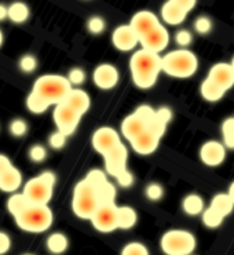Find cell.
<instances>
[{"instance_id":"6da1fadb","label":"cell","mask_w":234,"mask_h":255,"mask_svg":"<svg viewBox=\"0 0 234 255\" xmlns=\"http://www.w3.org/2000/svg\"><path fill=\"white\" fill-rule=\"evenodd\" d=\"M129 69L132 82L139 89H150L153 87L160 72H163V57L147 48H140L135 51L129 61Z\"/></svg>"},{"instance_id":"7a4b0ae2","label":"cell","mask_w":234,"mask_h":255,"mask_svg":"<svg viewBox=\"0 0 234 255\" xmlns=\"http://www.w3.org/2000/svg\"><path fill=\"white\" fill-rule=\"evenodd\" d=\"M15 224L19 229L30 233H41L50 229L53 225L54 215L48 204H36L32 203L22 213L14 217Z\"/></svg>"},{"instance_id":"3957f363","label":"cell","mask_w":234,"mask_h":255,"mask_svg":"<svg viewBox=\"0 0 234 255\" xmlns=\"http://www.w3.org/2000/svg\"><path fill=\"white\" fill-rule=\"evenodd\" d=\"M101 197L98 189L94 186L87 178L80 181L75 186L73 199H72V210L76 217L82 220H91L97 208L100 207Z\"/></svg>"},{"instance_id":"277c9868","label":"cell","mask_w":234,"mask_h":255,"mask_svg":"<svg viewBox=\"0 0 234 255\" xmlns=\"http://www.w3.org/2000/svg\"><path fill=\"white\" fill-rule=\"evenodd\" d=\"M73 89L69 79L61 75H43L37 77L32 90L46 98L51 105H58L66 100V97Z\"/></svg>"},{"instance_id":"5b68a950","label":"cell","mask_w":234,"mask_h":255,"mask_svg":"<svg viewBox=\"0 0 234 255\" xmlns=\"http://www.w3.org/2000/svg\"><path fill=\"white\" fill-rule=\"evenodd\" d=\"M199 69V60L190 50L181 48L167 53L163 57V72L172 77L186 79Z\"/></svg>"},{"instance_id":"8992f818","label":"cell","mask_w":234,"mask_h":255,"mask_svg":"<svg viewBox=\"0 0 234 255\" xmlns=\"http://www.w3.org/2000/svg\"><path fill=\"white\" fill-rule=\"evenodd\" d=\"M55 174L51 171L41 172L35 178L29 179L23 186V195L36 204H48L51 200L55 185Z\"/></svg>"},{"instance_id":"52a82bcc","label":"cell","mask_w":234,"mask_h":255,"mask_svg":"<svg viewBox=\"0 0 234 255\" xmlns=\"http://www.w3.org/2000/svg\"><path fill=\"white\" fill-rule=\"evenodd\" d=\"M196 238L183 229H171L161 238L160 246L168 255H189L196 250Z\"/></svg>"},{"instance_id":"ba28073f","label":"cell","mask_w":234,"mask_h":255,"mask_svg":"<svg viewBox=\"0 0 234 255\" xmlns=\"http://www.w3.org/2000/svg\"><path fill=\"white\" fill-rule=\"evenodd\" d=\"M167 130V125L161 123L156 118L149 123L146 130H143L139 135H136L134 139H131V146L136 153L150 154L158 148L160 139L163 138Z\"/></svg>"},{"instance_id":"9c48e42d","label":"cell","mask_w":234,"mask_h":255,"mask_svg":"<svg viewBox=\"0 0 234 255\" xmlns=\"http://www.w3.org/2000/svg\"><path fill=\"white\" fill-rule=\"evenodd\" d=\"M156 118V111L149 105H142L132 115L127 116L121 123V132L124 138L128 141L139 135L143 130H146L149 123Z\"/></svg>"},{"instance_id":"30bf717a","label":"cell","mask_w":234,"mask_h":255,"mask_svg":"<svg viewBox=\"0 0 234 255\" xmlns=\"http://www.w3.org/2000/svg\"><path fill=\"white\" fill-rule=\"evenodd\" d=\"M90 221L94 228L102 233L116 231L118 229V207L115 202L101 203Z\"/></svg>"},{"instance_id":"8fae6325","label":"cell","mask_w":234,"mask_h":255,"mask_svg":"<svg viewBox=\"0 0 234 255\" xmlns=\"http://www.w3.org/2000/svg\"><path fill=\"white\" fill-rule=\"evenodd\" d=\"M53 119L57 126V130L62 131L64 134L69 136L76 131L77 126L82 119V115L77 113L75 109H72L68 104L61 102L54 108Z\"/></svg>"},{"instance_id":"7c38bea8","label":"cell","mask_w":234,"mask_h":255,"mask_svg":"<svg viewBox=\"0 0 234 255\" xmlns=\"http://www.w3.org/2000/svg\"><path fill=\"white\" fill-rule=\"evenodd\" d=\"M104 159H105V168L108 174H111L116 178L118 174H121L124 170H127L128 150L124 146L123 142H120L115 148L108 150L104 154Z\"/></svg>"},{"instance_id":"4fadbf2b","label":"cell","mask_w":234,"mask_h":255,"mask_svg":"<svg viewBox=\"0 0 234 255\" xmlns=\"http://www.w3.org/2000/svg\"><path fill=\"white\" fill-rule=\"evenodd\" d=\"M112 43L120 51H131L140 43L139 35L131 25H120L112 33Z\"/></svg>"},{"instance_id":"5bb4252c","label":"cell","mask_w":234,"mask_h":255,"mask_svg":"<svg viewBox=\"0 0 234 255\" xmlns=\"http://www.w3.org/2000/svg\"><path fill=\"white\" fill-rule=\"evenodd\" d=\"M91 142H93L94 149L104 156L108 150H111L112 148H115L116 145L121 142V139H120V135L115 128L101 127L93 134Z\"/></svg>"},{"instance_id":"9a60e30c","label":"cell","mask_w":234,"mask_h":255,"mask_svg":"<svg viewBox=\"0 0 234 255\" xmlns=\"http://www.w3.org/2000/svg\"><path fill=\"white\" fill-rule=\"evenodd\" d=\"M140 44L143 48H147V50H152L154 53L160 54L170 44V33H168L165 26L158 25L157 28H154L149 33L140 37Z\"/></svg>"},{"instance_id":"2e32d148","label":"cell","mask_w":234,"mask_h":255,"mask_svg":"<svg viewBox=\"0 0 234 255\" xmlns=\"http://www.w3.org/2000/svg\"><path fill=\"white\" fill-rule=\"evenodd\" d=\"M118 71L112 64H101L95 68L93 73V80L95 86L101 90H111L118 83Z\"/></svg>"},{"instance_id":"e0dca14e","label":"cell","mask_w":234,"mask_h":255,"mask_svg":"<svg viewBox=\"0 0 234 255\" xmlns=\"http://www.w3.org/2000/svg\"><path fill=\"white\" fill-rule=\"evenodd\" d=\"M226 157V146L219 141H208L200 149V159L210 167H217L222 164Z\"/></svg>"},{"instance_id":"ac0fdd59","label":"cell","mask_w":234,"mask_h":255,"mask_svg":"<svg viewBox=\"0 0 234 255\" xmlns=\"http://www.w3.org/2000/svg\"><path fill=\"white\" fill-rule=\"evenodd\" d=\"M207 77L228 91L234 86V66L226 62L215 64L210 69Z\"/></svg>"},{"instance_id":"d6986e66","label":"cell","mask_w":234,"mask_h":255,"mask_svg":"<svg viewBox=\"0 0 234 255\" xmlns=\"http://www.w3.org/2000/svg\"><path fill=\"white\" fill-rule=\"evenodd\" d=\"M129 25L134 28L135 32L139 35V37H142V36L149 33L150 30L157 28L158 25L161 24H160L157 15L154 12L147 11V10H142V11H138L134 17L131 18Z\"/></svg>"},{"instance_id":"ffe728a7","label":"cell","mask_w":234,"mask_h":255,"mask_svg":"<svg viewBox=\"0 0 234 255\" xmlns=\"http://www.w3.org/2000/svg\"><path fill=\"white\" fill-rule=\"evenodd\" d=\"M22 184V174L17 167H8L3 174H0V190L6 193H14Z\"/></svg>"},{"instance_id":"44dd1931","label":"cell","mask_w":234,"mask_h":255,"mask_svg":"<svg viewBox=\"0 0 234 255\" xmlns=\"http://www.w3.org/2000/svg\"><path fill=\"white\" fill-rule=\"evenodd\" d=\"M64 102L68 104L72 109H75L77 113H80L82 116L88 112L90 105H91L90 95L80 89H72V91H70Z\"/></svg>"},{"instance_id":"7402d4cb","label":"cell","mask_w":234,"mask_h":255,"mask_svg":"<svg viewBox=\"0 0 234 255\" xmlns=\"http://www.w3.org/2000/svg\"><path fill=\"white\" fill-rule=\"evenodd\" d=\"M189 14L187 11H185L182 7H179L178 4H175L172 0H168L164 3V6L161 7V17L163 19L170 25H179L182 24L185 19H186V15Z\"/></svg>"},{"instance_id":"603a6c76","label":"cell","mask_w":234,"mask_h":255,"mask_svg":"<svg viewBox=\"0 0 234 255\" xmlns=\"http://www.w3.org/2000/svg\"><path fill=\"white\" fill-rule=\"evenodd\" d=\"M200 93L203 95V98L210 102H217L219 100H222L223 95L226 94V90H223L221 86H218L215 82H212L211 79H205L204 82L201 83L200 87Z\"/></svg>"},{"instance_id":"cb8c5ba5","label":"cell","mask_w":234,"mask_h":255,"mask_svg":"<svg viewBox=\"0 0 234 255\" xmlns=\"http://www.w3.org/2000/svg\"><path fill=\"white\" fill-rule=\"evenodd\" d=\"M182 208L183 211L187 214V215H192V217H196V215H200V214L204 211V200L200 197V195H196V193H190L187 195L183 202H182Z\"/></svg>"},{"instance_id":"d4e9b609","label":"cell","mask_w":234,"mask_h":255,"mask_svg":"<svg viewBox=\"0 0 234 255\" xmlns=\"http://www.w3.org/2000/svg\"><path fill=\"white\" fill-rule=\"evenodd\" d=\"M29 18V7L23 1H14L8 6V19L14 24H23Z\"/></svg>"},{"instance_id":"484cf974","label":"cell","mask_w":234,"mask_h":255,"mask_svg":"<svg viewBox=\"0 0 234 255\" xmlns=\"http://www.w3.org/2000/svg\"><path fill=\"white\" fill-rule=\"evenodd\" d=\"M30 200L26 197V196L22 193H12L8 200H7V210L8 213L11 214L12 217H15L18 214H21L26 207H29Z\"/></svg>"},{"instance_id":"4316f807","label":"cell","mask_w":234,"mask_h":255,"mask_svg":"<svg viewBox=\"0 0 234 255\" xmlns=\"http://www.w3.org/2000/svg\"><path fill=\"white\" fill-rule=\"evenodd\" d=\"M51 107V104L47 101L46 98H43L41 95H39L37 93H35L33 90L30 91L28 98H26V108L30 113H35V115H41L44 113Z\"/></svg>"},{"instance_id":"83f0119b","label":"cell","mask_w":234,"mask_h":255,"mask_svg":"<svg viewBox=\"0 0 234 255\" xmlns=\"http://www.w3.org/2000/svg\"><path fill=\"white\" fill-rule=\"evenodd\" d=\"M46 246L50 253H53V254H62V253H65L68 250L69 242H68V238L65 236L64 233L55 232V233L50 235L47 238Z\"/></svg>"},{"instance_id":"f1b7e54d","label":"cell","mask_w":234,"mask_h":255,"mask_svg":"<svg viewBox=\"0 0 234 255\" xmlns=\"http://www.w3.org/2000/svg\"><path fill=\"white\" fill-rule=\"evenodd\" d=\"M211 207H214L217 211L228 217L229 214L233 211L234 208V200L232 199V196L228 193H218L214 196L212 202H211Z\"/></svg>"},{"instance_id":"f546056e","label":"cell","mask_w":234,"mask_h":255,"mask_svg":"<svg viewBox=\"0 0 234 255\" xmlns=\"http://www.w3.org/2000/svg\"><path fill=\"white\" fill-rule=\"evenodd\" d=\"M138 221V215L135 213V210L128 206H123L118 207V229H131L132 226H135Z\"/></svg>"},{"instance_id":"4dcf8cb0","label":"cell","mask_w":234,"mask_h":255,"mask_svg":"<svg viewBox=\"0 0 234 255\" xmlns=\"http://www.w3.org/2000/svg\"><path fill=\"white\" fill-rule=\"evenodd\" d=\"M223 220H225V215L217 211L214 207H208L207 210L203 211V222L207 228H211V229H215L218 226L222 225Z\"/></svg>"},{"instance_id":"1f68e13d","label":"cell","mask_w":234,"mask_h":255,"mask_svg":"<svg viewBox=\"0 0 234 255\" xmlns=\"http://www.w3.org/2000/svg\"><path fill=\"white\" fill-rule=\"evenodd\" d=\"M223 143L229 149H234V118H228L222 123Z\"/></svg>"},{"instance_id":"d6a6232c","label":"cell","mask_w":234,"mask_h":255,"mask_svg":"<svg viewBox=\"0 0 234 255\" xmlns=\"http://www.w3.org/2000/svg\"><path fill=\"white\" fill-rule=\"evenodd\" d=\"M98 193H100L101 203L115 202V199H116V188L109 181L105 185L101 186L100 189H98Z\"/></svg>"},{"instance_id":"836d02e7","label":"cell","mask_w":234,"mask_h":255,"mask_svg":"<svg viewBox=\"0 0 234 255\" xmlns=\"http://www.w3.org/2000/svg\"><path fill=\"white\" fill-rule=\"evenodd\" d=\"M10 132L15 138H22L28 134V123L23 119H14L10 123Z\"/></svg>"},{"instance_id":"e575fe53","label":"cell","mask_w":234,"mask_h":255,"mask_svg":"<svg viewBox=\"0 0 234 255\" xmlns=\"http://www.w3.org/2000/svg\"><path fill=\"white\" fill-rule=\"evenodd\" d=\"M121 254L124 255H147L149 251H147L146 246L142 243H138V242H131V243L125 244L121 250Z\"/></svg>"},{"instance_id":"d590c367","label":"cell","mask_w":234,"mask_h":255,"mask_svg":"<svg viewBox=\"0 0 234 255\" xmlns=\"http://www.w3.org/2000/svg\"><path fill=\"white\" fill-rule=\"evenodd\" d=\"M19 69L23 73H32L37 69V60L32 54H25L19 60Z\"/></svg>"},{"instance_id":"8d00e7d4","label":"cell","mask_w":234,"mask_h":255,"mask_svg":"<svg viewBox=\"0 0 234 255\" xmlns=\"http://www.w3.org/2000/svg\"><path fill=\"white\" fill-rule=\"evenodd\" d=\"M66 138L68 135L64 134L62 131L57 130L55 132H53L50 138H48V143H50V146L55 150H59V149H62L66 145Z\"/></svg>"},{"instance_id":"74e56055","label":"cell","mask_w":234,"mask_h":255,"mask_svg":"<svg viewBox=\"0 0 234 255\" xmlns=\"http://www.w3.org/2000/svg\"><path fill=\"white\" fill-rule=\"evenodd\" d=\"M194 29L200 35H207L212 29V21L208 17H205V15L199 17L194 21Z\"/></svg>"},{"instance_id":"f35d334b","label":"cell","mask_w":234,"mask_h":255,"mask_svg":"<svg viewBox=\"0 0 234 255\" xmlns=\"http://www.w3.org/2000/svg\"><path fill=\"white\" fill-rule=\"evenodd\" d=\"M145 193H146V197L149 200H152V202H158V200L164 196V189L161 185L154 182V184L147 185Z\"/></svg>"},{"instance_id":"ab89813d","label":"cell","mask_w":234,"mask_h":255,"mask_svg":"<svg viewBox=\"0 0 234 255\" xmlns=\"http://www.w3.org/2000/svg\"><path fill=\"white\" fill-rule=\"evenodd\" d=\"M86 178L91 182V184L97 188V189H100L102 185H105L108 182V179H106V175L104 172L101 171V170H91V171L88 172L87 177Z\"/></svg>"},{"instance_id":"60d3db41","label":"cell","mask_w":234,"mask_h":255,"mask_svg":"<svg viewBox=\"0 0 234 255\" xmlns=\"http://www.w3.org/2000/svg\"><path fill=\"white\" fill-rule=\"evenodd\" d=\"M87 28L93 35H100V33H102L105 30V21H104V18L97 17V15L91 17L88 19Z\"/></svg>"},{"instance_id":"b9f144b4","label":"cell","mask_w":234,"mask_h":255,"mask_svg":"<svg viewBox=\"0 0 234 255\" xmlns=\"http://www.w3.org/2000/svg\"><path fill=\"white\" fill-rule=\"evenodd\" d=\"M47 149L43 145H33L29 149V159L35 163H41L46 160Z\"/></svg>"},{"instance_id":"7bdbcfd3","label":"cell","mask_w":234,"mask_h":255,"mask_svg":"<svg viewBox=\"0 0 234 255\" xmlns=\"http://www.w3.org/2000/svg\"><path fill=\"white\" fill-rule=\"evenodd\" d=\"M68 79L72 86H80L86 80V72L83 71L82 68H73L68 73Z\"/></svg>"},{"instance_id":"ee69618b","label":"cell","mask_w":234,"mask_h":255,"mask_svg":"<svg viewBox=\"0 0 234 255\" xmlns=\"http://www.w3.org/2000/svg\"><path fill=\"white\" fill-rule=\"evenodd\" d=\"M193 40V36H192V32H189L187 29H181L176 32L175 35V42L178 46H181L182 48L187 47L190 43Z\"/></svg>"},{"instance_id":"f6af8a7d","label":"cell","mask_w":234,"mask_h":255,"mask_svg":"<svg viewBox=\"0 0 234 255\" xmlns=\"http://www.w3.org/2000/svg\"><path fill=\"white\" fill-rule=\"evenodd\" d=\"M117 182L120 186H123V188H129L131 185L134 184V177H132V174L128 171V170H124L121 174H118L116 177Z\"/></svg>"},{"instance_id":"bcb514c9","label":"cell","mask_w":234,"mask_h":255,"mask_svg":"<svg viewBox=\"0 0 234 255\" xmlns=\"http://www.w3.org/2000/svg\"><path fill=\"white\" fill-rule=\"evenodd\" d=\"M156 119L160 120L161 123H164V125H168L171 122V119H172V112H171L170 108H160V109H157L156 111Z\"/></svg>"},{"instance_id":"7dc6e473","label":"cell","mask_w":234,"mask_h":255,"mask_svg":"<svg viewBox=\"0 0 234 255\" xmlns=\"http://www.w3.org/2000/svg\"><path fill=\"white\" fill-rule=\"evenodd\" d=\"M11 249V240L10 236L4 233V232L0 231V255L6 254L8 250Z\"/></svg>"},{"instance_id":"c3c4849f","label":"cell","mask_w":234,"mask_h":255,"mask_svg":"<svg viewBox=\"0 0 234 255\" xmlns=\"http://www.w3.org/2000/svg\"><path fill=\"white\" fill-rule=\"evenodd\" d=\"M172 1L179 7H182L187 12L192 11L194 7H196V4H197V0H172Z\"/></svg>"},{"instance_id":"681fc988","label":"cell","mask_w":234,"mask_h":255,"mask_svg":"<svg viewBox=\"0 0 234 255\" xmlns=\"http://www.w3.org/2000/svg\"><path fill=\"white\" fill-rule=\"evenodd\" d=\"M12 163L10 161V159L4 156V154H0V174H3V172L6 171L8 167H11Z\"/></svg>"},{"instance_id":"f907efd6","label":"cell","mask_w":234,"mask_h":255,"mask_svg":"<svg viewBox=\"0 0 234 255\" xmlns=\"http://www.w3.org/2000/svg\"><path fill=\"white\" fill-rule=\"evenodd\" d=\"M6 18H8V7L0 4V21H4Z\"/></svg>"},{"instance_id":"816d5d0a","label":"cell","mask_w":234,"mask_h":255,"mask_svg":"<svg viewBox=\"0 0 234 255\" xmlns=\"http://www.w3.org/2000/svg\"><path fill=\"white\" fill-rule=\"evenodd\" d=\"M229 195L232 196V199L234 200V182L230 185V188H229Z\"/></svg>"},{"instance_id":"f5cc1de1","label":"cell","mask_w":234,"mask_h":255,"mask_svg":"<svg viewBox=\"0 0 234 255\" xmlns=\"http://www.w3.org/2000/svg\"><path fill=\"white\" fill-rule=\"evenodd\" d=\"M3 40H4V36H3V32L0 29V47L3 46Z\"/></svg>"},{"instance_id":"db71d44e","label":"cell","mask_w":234,"mask_h":255,"mask_svg":"<svg viewBox=\"0 0 234 255\" xmlns=\"http://www.w3.org/2000/svg\"><path fill=\"white\" fill-rule=\"evenodd\" d=\"M232 65L234 66V58H233V60H232Z\"/></svg>"}]
</instances>
